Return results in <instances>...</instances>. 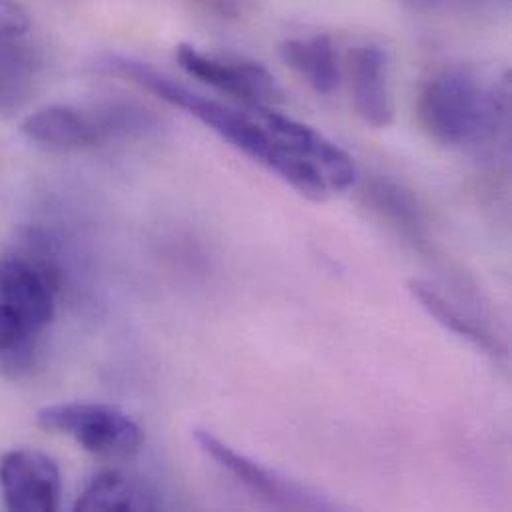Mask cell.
I'll use <instances>...</instances> for the list:
<instances>
[{"mask_svg":"<svg viewBox=\"0 0 512 512\" xmlns=\"http://www.w3.org/2000/svg\"><path fill=\"white\" fill-rule=\"evenodd\" d=\"M176 60L186 74L244 102L250 110L283 102V90L273 74L252 60L212 54L194 44H180Z\"/></svg>","mask_w":512,"mask_h":512,"instance_id":"8992f818","label":"cell"},{"mask_svg":"<svg viewBox=\"0 0 512 512\" xmlns=\"http://www.w3.org/2000/svg\"><path fill=\"white\" fill-rule=\"evenodd\" d=\"M371 200H373V206L397 226L401 224L411 234L421 232L423 224H421V214L417 210V204L401 188L387 182H377L371 188Z\"/></svg>","mask_w":512,"mask_h":512,"instance_id":"9a60e30c","label":"cell"},{"mask_svg":"<svg viewBox=\"0 0 512 512\" xmlns=\"http://www.w3.org/2000/svg\"><path fill=\"white\" fill-rule=\"evenodd\" d=\"M36 425L70 437L86 453L102 459H126L144 445L142 427L120 407L108 403H54L36 413Z\"/></svg>","mask_w":512,"mask_h":512,"instance_id":"5b68a950","label":"cell"},{"mask_svg":"<svg viewBox=\"0 0 512 512\" xmlns=\"http://www.w3.org/2000/svg\"><path fill=\"white\" fill-rule=\"evenodd\" d=\"M42 72L38 50L22 36H0V118L20 114L36 92Z\"/></svg>","mask_w":512,"mask_h":512,"instance_id":"8fae6325","label":"cell"},{"mask_svg":"<svg viewBox=\"0 0 512 512\" xmlns=\"http://www.w3.org/2000/svg\"><path fill=\"white\" fill-rule=\"evenodd\" d=\"M58 291V267L40 248L0 254V377L20 379L34 369Z\"/></svg>","mask_w":512,"mask_h":512,"instance_id":"7a4b0ae2","label":"cell"},{"mask_svg":"<svg viewBox=\"0 0 512 512\" xmlns=\"http://www.w3.org/2000/svg\"><path fill=\"white\" fill-rule=\"evenodd\" d=\"M254 112L283 148L319 172L331 194L347 192L355 186L359 176L357 164L335 142L307 124L275 112L271 106H259Z\"/></svg>","mask_w":512,"mask_h":512,"instance_id":"52a82bcc","label":"cell"},{"mask_svg":"<svg viewBox=\"0 0 512 512\" xmlns=\"http://www.w3.org/2000/svg\"><path fill=\"white\" fill-rule=\"evenodd\" d=\"M507 88L485 86L477 72L463 64L443 66L423 84L417 118L437 144L461 148L493 138L509 116Z\"/></svg>","mask_w":512,"mask_h":512,"instance_id":"3957f363","label":"cell"},{"mask_svg":"<svg viewBox=\"0 0 512 512\" xmlns=\"http://www.w3.org/2000/svg\"><path fill=\"white\" fill-rule=\"evenodd\" d=\"M28 28V12L16 0H0V36H24Z\"/></svg>","mask_w":512,"mask_h":512,"instance_id":"2e32d148","label":"cell"},{"mask_svg":"<svg viewBox=\"0 0 512 512\" xmlns=\"http://www.w3.org/2000/svg\"><path fill=\"white\" fill-rule=\"evenodd\" d=\"M194 439L198 447L216 461L218 467H222L226 473H230L238 483H242L246 489H250L259 499L281 507V509H329L331 505L319 499L315 493L307 491L305 487H299L297 483L285 479L283 475L259 465L254 459L246 457L244 453H238L228 443L218 439L208 429H196Z\"/></svg>","mask_w":512,"mask_h":512,"instance_id":"9c48e42d","label":"cell"},{"mask_svg":"<svg viewBox=\"0 0 512 512\" xmlns=\"http://www.w3.org/2000/svg\"><path fill=\"white\" fill-rule=\"evenodd\" d=\"M158 128V118L134 104H52L28 114L20 132L54 154H76L108 146L116 140L142 138Z\"/></svg>","mask_w":512,"mask_h":512,"instance_id":"277c9868","label":"cell"},{"mask_svg":"<svg viewBox=\"0 0 512 512\" xmlns=\"http://www.w3.org/2000/svg\"><path fill=\"white\" fill-rule=\"evenodd\" d=\"M154 495L120 471H100L90 479L74 503V511H154Z\"/></svg>","mask_w":512,"mask_h":512,"instance_id":"4fadbf2b","label":"cell"},{"mask_svg":"<svg viewBox=\"0 0 512 512\" xmlns=\"http://www.w3.org/2000/svg\"><path fill=\"white\" fill-rule=\"evenodd\" d=\"M100 66L106 72L126 78L132 84L152 92L160 100L188 112L212 132H216L222 140H226L230 146H234L269 172L277 174L301 196L313 202H325L329 198L331 192L319 172L295 154H291L287 148H283L261 120L257 122L246 112L230 108L210 96H204L176 82L172 76L156 70L142 60L112 54L106 56Z\"/></svg>","mask_w":512,"mask_h":512,"instance_id":"6da1fadb","label":"cell"},{"mask_svg":"<svg viewBox=\"0 0 512 512\" xmlns=\"http://www.w3.org/2000/svg\"><path fill=\"white\" fill-rule=\"evenodd\" d=\"M0 495L8 511H58L62 501L58 463L38 449L4 453L0 459Z\"/></svg>","mask_w":512,"mask_h":512,"instance_id":"ba28073f","label":"cell"},{"mask_svg":"<svg viewBox=\"0 0 512 512\" xmlns=\"http://www.w3.org/2000/svg\"><path fill=\"white\" fill-rule=\"evenodd\" d=\"M347 70L361 120L373 128H387L395 116L387 52L375 44L355 46L347 56Z\"/></svg>","mask_w":512,"mask_h":512,"instance_id":"30bf717a","label":"cell"},{"mask_svg":"<svg viewBox=\"0 0 512 512\" xmlns=\"http://www.w3.org/2000/svg\"><path fill=\"white\" fill-rule=\"evenodd\" d=\"M411 295L419 301V305L445 329L459 335L461 339L473 343L475 347L483 349L491 355H501L503 345L497 341L495 335H491L487 329H483L479 323H475L471 317H467L457 305H453L449 299H445L431 283L423 279H409L407 283Z\"/></svg>","mask_w":512,"mask_h":512,"instance_id":"5bb4252c","label":"cell"},{"mask_svg":"<svg viewBox=\"0 0 512 512\" xmlns=\"http://www.w3.org/2000/svg\"><path fill=\"white\" fill-rule=\"evenodd\" d=\"M279 58L317 94L329 96L341 84V64L329 36L287 38L279 44Z\"/></svg>","mask_w":512,"mask_h":512,"instance_id":"7c38bea8","label":"cell"},{"mask_svg":"<svg viewBox=\"0 0 512 512\" xmlns=\"http://www.w3.org/2000/svg\"><path fill=\"white\" fill-rule=\"evenodd\" d=\"M196 8L220 20H238L248 10V0H190Z\"/></svg>","mask_w":512,"mask_h":512,"instance_id":"e0dca14e","label":"cell"},{"mask_svg":"<svg viewBox=\"0 0 512 512\" xmlns=\"http://www.w3.org/2000/svg\"><path fill=\"white\" fill-rule=\"evenodd\" d=\"M413 2H419V4H433V2H437V0H413Z\"/></svg>","mask_w":512,"mask_h":512,"instance_id":"ac0fdd59","label":"cell"}]
</instances>
